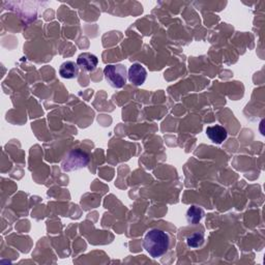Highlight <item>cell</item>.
Listing matches in <instances>:
<instances>
[{"label": "cell", "mask_w": 265, "mask_h": 265, "mask_svg": "<svg viewBox=\"0 0 265 265\" xmlns=\"http://www.w3.org/2000/svg\"><path fill=\"white\" fill-rule=\"evenodd\" d=\"M128 78L132 84H134L136 86H140V85L144 84V82L147 78V71L142 65L133 64L129 69Z\"/></svg>", "instance_id": "obj_4"}, {"label": "cell", "mask_w": 265, "mask_h": 265, "mask_svg": "<svg viewBox=\"0 0 265 265\" xmlns=\"http://www.w3.org/2000/svg\"><path fill=\"white\" fill-rule=\"evenodd\" d=\"M206 135H208V137L214 143L222 144L227 139L228 133L224 127L216 125L214 127H209L206 129Z\"/></svg>", "instance_id": "obj_6"}, {"label": "cell", "mask_w": 265, "mask_h": 265, "mask_svg": "<svg viewBox=\"0 0 265 265\" xmlns=\"http://www.w3.org/2000/svg\"><path fill=\"white\" fill-rule=\"evenodd\" d=\"M171 240L165 231L155 228L145 234L143 247L153 258L164 256L170 249Z\"/></svg>", "instance_id": "obj_1"}, {"label": "cell", "mask_w": 265, "mask_h": 265, "mask_svg": "<svg viewBox=\"0 0 265 265\" xmlns=\"http://www.w3.org/2000/svg\"><path fill=\"white\" fill-rule=\"evenodd\" d=\"M203 217V211L198 206H192L187 213V219L191 224H198Z\"/></svg>", "instance_id": "obj_8"}, {"label": "cell", "mask_w": 265, "mask_h": 265, "mask_svg": "<svg viewBox=\"0 0 265 265\" xmlns=\"http://www.w3.org/2000/svg\"><path fill=\"white\" fill-rule=\"evenodd\" d=\"M88 156L80 151H74L70 153L64 160L62 167L64 171H73L85 167L88 164Z\"/></svg>", "instance_id": "obj_3"}, {"label": "cell", "mask_w": 265, "mask_h": 265, "mask_svg": "<svg viewBox=\"0 0 265 265\" xmlns=\"http://www.w3.org/2000/svg\"><path fill=\"white\" fill-rule=\"evenodd\" d=\"M106 81L113 88L125 87L128 80V71L124 65H109L104 69Z\"/></svg>", "instance_id": "obj_2"}, {"label": "cell", "mask_w": 265, "mask_h": 265, "mask_svg": "<svg viewBox=\"0 0 265 265\" xmlns=\"http://www.w3.org/2000/svg\"><path fill=\"white\" fill-rule=\"evenodd\" d=\"M99 64L98 57L95 54L92 53H82L77 58V65L80 69L86 71V72H93L97 69Z\"/></svg>", "instance_id": "obj_5"}, {"label": "cell", "mask_w": 265, "mask_h": 265, "mask_svg": "<svg viewBox=\"0 0 265 265\" xmlns=\"http://www.w3.org/2000/svg\"><path fill=\"white\" fill-rule=\"evenodd\" d=\"M60 75L65 79H74L79 75V67L77 63L66 62L60 68Z\"/></svg>", "instance_id": "obj_7"}, {"label": "cell", "mask_w": 265, "mask_h": 265, "mask_svg": "<svg viewBox=\"0 0 265 265\" xmlns=\"http://www.w3.org/2000/svg\"><path fill=\"white\" fill-rule=\"evenodd\" d=\"M203 242H204V235L203 233H199V232L190 235V237H188L187 239L188 246L193 249L200 247L203 244Z\"/></svg>", "instance_id": "obj_9"}]
</instances>
